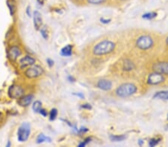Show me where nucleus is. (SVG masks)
Here are the masks:
<instances>
[{
    "label": "nucleus",
    "mask_w": 168,
    "mask_h": 147,
    "mask_svg": "<svg viewBox=\"0 0 168 147\" xmlns=\"http://www.w3.org/2000/svg\"><path fill=\"white\" fill-rule=\"evenodd\" d=\"M115 49V43L110 40H104L100 42L93 48V52L95 55H105L112 52Z\"/></svg>",
    "instance_id": "f257e3e1"
},
{
    "label": "nucleus",
    "mask_w": 168,
    "mask_h": 147,
    "mask_svg": "<svg viewBox=\"0 0 168 147\" xmlns=\"http://www.w3.org/2000/svg\"><path fill=\"white\" fill-rule=\"evenodd\" d=\"M137 90L138 88L132 83H124L117 88L116 94L120 97H127L134 94Z\"/></svg>",
    "instance_id": "f03ea898"
},
{
    "label": "nucleus",
    "mask_w": 168,
    "mask_h": 147,
    "mask_svg": "<svg viewBox=\"0 0 168 147\" xmlns=\"http://www.w3.org/2000/svg\"><path fill=\"white\" fill-rule=\"evenodd\" d=\"M31 134V126L28 123H22L17 129V140L19 142H26Z\"/></svg>",
    "instance_id": "7ed1b4c3"
},
{
    "label": "nucleus",
    "mask_w": 168,
    "mask_h": 147,
    "mask_svg": "<svg viewBox=\"0 0 168 147\" xmlns=\"http://www.w3.org/2000/svg\"><path fill=\"white\" fill-rule=\"evenodd\" d=\"M44 72V70L42 66L39 65H32L29 66L26 71H25V76L28 79H35L39 77L42 76Z\"/></svg>",
    "instance_id": "20e7f679"
},
{
    "label": "nucleus",
    "mask_w": 168,
    "mask_h": 147,
    "mask_svg": "<svg viewBox=\"0 0 168 147\" xmlns=\"http://www.w3.org/2000/svg\"><path fill=\"white\" fill-rule=\"evenodd\" d=\"M136 45L141 50H147L153 45V40L149 36L144 35L137 40Z\"/></svg>",
    "instance_id": "39448f33"
},
{
    "label": "nucleus",
    "mask_w": 168,
    "mask_h": 147,
    "mask_svg": "<svg viewBox=\"0 0 168 147\" xmlns=\"http://www.w3.org/2000/svg\"><path fill=\"white\" fill-rule=\"evenodd\" d=\"M24 89L20 85L17 84H13L8 88V94L11 99H18L24 95Z\"/></svg>",
    "instance_id": "423d86ee"
},
{
    "label": "nucleus",
    "mask_w": 168,
    "mask_h": 147,
    "mask_svg": "<svg viewBox=\"0 0 168 147\" xmlns=\"http://www.w3.org/2000/svg\"><path fill=\"white\" fill-rule=\"evenodd\" d=\"M22 54V50L17 45H12L8 49L7 51L8 59L11 62H16L18 57Z\"/></svg>",
    "instance_id": "0eeeda50"
},
{
    "label": "nucleus",
    "mask_w": 168,
    "mask_h": 147,
    "mask_svg": "<svg viewBox=\"0 0 168 147\" xmlns=\"http://www.w3.org/2000/svg\"><path fill=\"white\" fill-rule=\"evenodd\" d=\"M152 69L154 72L161 75H168V62H161L155 63L152 66Z\"/></svg>",
    "instance_id": "6e6552de"
},
{
    "label": "nucleus",
    "mask_w": 168,
    "mask_h": 147,
    "mask_svg": "<svg viewBox=\"0 0 168 147\" xmlns=\"http://www.w3.org/2000/svg\"><path fill=\"white\" fill-rule=\"evenodd\" d=\"M165 81V77L161 74L154 72L148 77V83L149 85H158Z\"/></svg>",
    "instance_id": "1a4fd4ad"
},
{
    "label": "nucleus",
    "mask_w": 168,
    "mask_h": 147,
    "mask_svg": "<svg viewBox=\"0 0 168 147\" xmlns=\"http://www.w3.org/2000/svg\"><path fill=\"white\" fill-rule=\"evenodd\" d=\"M35 62H36V59L34 57L29 55H26L19 59V65L20 66V68L23 69V68H28L34 65Z\"/></svg>",
    "instance_id": "9d476101"
},
{
    "label": "nucleus",
    "mask_w": 168,
    "mask_h": 147,
    "mask_svg": "<svg viewBox=\"0 0 168 147\" xmlns=\"http://www.w3.org/2000/svg\"><path fill=\"white\" fill-rule=\"evenodd\" d=\"M34 95L33 94H27V95H23L19 98H18L17 104L21 107H28L30 106L33 101Z\"/></svg>",
    "instance_id": "9b49d317"
},
{
    "label": "nucleus",
    "mask_w": 168,
    "mask_h": 147,
    "mask_svg": "<svg viewBox=\"0 0 168 147\" xmlns=\"http://www.w3.org/2000/svg\"><path fill=\"white\" fill-rule=\"evenodd\" d=\"M33 23L35 26V30L39 31L40 28H42L43 25V19L42 15L39 11L35 10L33 12Z\"/></svg>",
    "instance_id": "f8f14e48"
},
{
    "label": "nucleus",
    "mask_w": 168,
    "mask_h": 147,
    "mask_svg": "<svg viewBox=\"0 0 168 147\" xmlns=\"http://www.w3.org/2000/svg\"><path fill=\"white\" fill-rule=\"evenodd\" d=\"M97 86L104 91H109L112 88V83L108 80H100L97 83Z\"/></svg>",
    "instance_id": "ddd939ff"
},
{
    "label": "nucleus",
    "mask_w": 168,
    "mask_h": 147,
    "mask_svg": "<svg viewBox=\"0 0 168 147\" xmlns=\"http://www.w3.org/2000/svg\"><path fill=\"white\" fill-rule=\"evenodd\" d=\"M73 53V45H67L66 46H64L63 49L61 50L60 51V54L61 55L63 56V57H70L72 55Z\"/></svg>",
    "instance_id": "4468645a"
},
{
    "label": "nucleus",
    "mask_w": 168,
    "mask_h": 147,
    "mask_svg": "<svg viewBox=\"0 0 168 147\" xmlns=\"http://www.w3.org/2000/svg\"><path fill=\"white\" fill-rule=\"evenodd\" d=\"M153 98L168 101V91H161V92H156L153 96Z\"/></svg>",
    "instance_id": "2eb2a0df"
},
{
    "label": "nucleus",
    "mask_w": 168,
    "mask_h": 147,
    "mask_svg": "<svg viewBox=\"0 0 168 147\" xmlns=\"http://www.w3.org/2000/svg\"><path fill=\"white\" fill-rule=\"evenodd\" d=\"M134 68H135V65H134L133 62L129 60V59H126L124 62V64H123V69L126 70V71H131Z\"/></svg>",
    "instance_id": "dca6fc26"
},
{
    "label": "nucleus",
    "mask_w": 168,
    "mask_h": 147,
    "mask_svg": "<svg viewBox=\"0 0 168 147\" xmlns=\"http://www.w3.org/2000/svg\"><path fill=\"white\" fill-rule=\"evenodd\" d=\"M45 141H49V142H51V139L49 138V137L45 136L44 134H40L37 137V144H42V143L45 142Z\"/></svg>",
    "instance_id": "f3484780"
},
{
    "label": "nucleus",
    "mask_w": 168,
    "mask_h": 147,
    "mask_svg": "<svg viewBox=\"0 0 168 147\" xmlns=\"http://www.w3.org/2000/svg\"><path fill=\"white\" fill-rule=\"evenodd\" d=\"M42 109V103L39 101H36L35 102L33 103V105H32V110H33L35 112L39 113L40 109Z\"/></svg>",
    "instance_id": "a211bd4d"
},
{
    "label": "nucleus",
    "mask_w": 168,
    "mask_h": 147,
    "mask_svg": "<svg viewBox=\"0 0 168 147\" xmlns=\"http://www.w3.org/2000/svg\"><path fill=\"white\" fill-rule=\"evenodd\" d=\"M40 33H41V36L45 39L46 40H47L49 38V34H48V29L46 26H44L43 28H40Z\"/></svg>",
    "instance_id": "6ab92c4d"
},
{
    "label": "nucleus",
    "mask_w": 168,
    "mask_h": 147,
    "mask_svg": "<svg viewBox=\"0 0 168 147\" xmlns=\"http://www.w3.org/2000/svg\"><path fill=\"white\" fill-rule=\"evenodd\" d=\"M58 116V110L56 109H53L49 112V120L51 121H53L56 119Z\"/></svg>",
    "instance_id": "aec40b11"
},
{
    "label": "nucleus",
    "mask_w": 168,
    "mask_h": 147,
    "mask_svg": "<svg viewBox=\"0 0 168 147\" xmlns=\"http://www.w3.org/2000/svg\"><path fill=\"white\" fill-rule=\"evenodd\" d=\"M157 16V13L156 12H150V13H147V14H144L142 16V18L145 19H152L153 18H155Z\"/></svg>",
    "instance_id": "412c9836"
},
{
    "label": "nucleus",
    "mask_w": 168,
    "mask_h": 147,
    "mask_svg": "<svg viewBox=\"0 0 168 147\" xmlns=\"http://www.w3.org/2000/svg\"><path fill=\"white\" fill-rule=\"evenodd\" d=\"M110 138L112 141H122L126 139V136L124 135H111Z\"/></svg>",
    "instance_id": "4be33fe9"
},
{
    "label": "nucleus",
    "mask_w": 168,
    "mask_h": 147,
    "mask_svg": "<svg viewBox=\"0 0 168 147\" xmlns=\"http://www.w3.org/2000/svg\"><path fill=\"white\" fill-rule=\"evenodd\" d=\"M7 5L8 7L9 10H10V14H11V16L14 15V13H15V7H14V4L11 2V1H9L8 0L7 1Z\"/></svg>",
    "instance_id": "5701e85b"
},
{
    "label": "nucleus",
    "mask_w": 168,
    "mask_h": 147,
    "mask_svg": "<svg viewBox=\"0 0 168 147\" xmlns=\"http://www.w3.org/2000/svg\"><path fill=\"white\" fill-rule=\"evenodd\" d=\"M88 2L91 5H100L105 2L107 0H87Z\"/></svg>",
    "instance_id": "b1692460"
},
{
    "label": "nucleus",
    "mask_w": 168,
    "mask_h": 147,
    "mask_svg": "<svg viewBox=\"0 0 168 147\" xmlns=\"http://www.w3.org/2000/svg\"><path fill=\"white\" fill-rule=\"evenodd\" d=\"M159 141H160V139H156V138L151 139L149 142V146H151V147L155 146H156L158 144V143H159Z\"/></svg>",
    "instance_id": "393cba45"
},
{
    "label": "nucleus",
    "mask_w": 168,
    "mask_h": 147,
    "mask_svg": "<svg viewBox=\"0 0 168 147\" xmlns=\"http://www.w3.org/2000/svg\"><path fill=\"white\" fill-rule=\"evenodd\" d=\"M91 137H88V138H87V139H85V140H84V142L81 143V144H79V147H83V146H85L87 145V144H88V143L90 142V141H91Z\"/></svg>",
    "instance_id": "a878e982"
},
{
    "label": "nucleus",
    "mask_w": 168,
    "mask_h": 147,
    "mask_svg": "<svg viewBox=\"0 0 168 147\" xmlns=\"http://www.w3.org/2000/svg\"><path fill=\"white\" fill-rule=\"evenodd\" d=\"M39 113H40V114H42V115L44 117H46V116H47V114H48L47 111H46V109H43V108L41 109H40V111H39Z\"/></svg>",
    "instance_id": "bb28decb"
},
{
    "label": "nucleus",
    "mask_w": 168,
    "mask_h": 147,
    "mask_svg": "<svg viewBox=\"0 0 168 147\" xmlns=\"http://www.w3.org/2000/svg\"><path fill=\"white\" fill-rule=\"evenodd\" d=\"M82 108L85 109H88V110H91L92 109V106H91V104L89 103H86V104H83L82 106Z\"/></svg>",
    "instance_id": "cd10ccee"
},
{
    "label": "nucleus",
    "mask_w": 168,
    "mask_h": 147,
    "mask_svg": "<svg viewBox=\"0 0 168 147\" xmlns=\"http://www.w3.org/2000/svg\"><path fill=\"white\" fill-rule=\"evenodd\" d=\"M100 22H101L102 23H104V24H108V23H109L111 22V19H105L104 18H101V19H100Z\"/></svg>",
    "instance_id": "c85d7f7f"
},
{
    "label": "nucleus",
    "mask_w": 168,
    "mask_h": 147,
    "mask_svg": "<svg viewBox=\"0 0 168 147\" xmlns=\"http://www.w3.org/2000/svg\"><path fill=\"white\" fill-rule=\"evenodd\" d=\"M88 131V129L87 128H83V127H82V128L79 129V133H81V134H82V133H85V132H87Z\"/></svg>",
    "instance_id": "c756f323"
},
{
    "label": "nucleus",
    "mask_w": 168,
    "mask_h": 147,
    "mask_svg": "<svg viewBox=\"0 0 168 147\" xmlns=\"http://www.w3.org/2000/svg\"><path fill=\"white\" fill-rule=\"evenodd\" d=\"M47 63H48V65H49L50 67H52V66H54V61L53 60V59H47Z\"/></svg>",
    "instance_id": "7c9ffc66"
},
{
    "label": "nucleus",
    "mask_w": 168,
    "mask_h": 147,
    "mask_svg": "<svg viewBox=\"0 0 168 147\" xmlns=\"http://www.w3.org/2000/svg\"><path fill=\"white\" fill-rule=\"evenodd\" d=\"M26 14L28 16H32V14H31V7L30 6H28L26 8Z\"/></svg>",
    "instance_id": "2f4dec72"
},
{
    "label": "nucleus",
    "mask_w": 168,
    "mask_h": 147,
    "mask_svg": "<svg viewBox=\"0 0 168 147\" xmlns=\"http://www.w3.org/2000/svg\"><path fill=\"white\" fill-rule=\"evenodd\" d=\"M74 95H75V96H77V97H81V98H84V96L82 94V93H78V94H73Z\"/></svg>",
    "instance_id": "473e14b6"
},
{
    "label": "nucleus",
    "mask_w": 168,
    "mask_h": 147,
    "mask_svg": "<svg viewBox=\"0 0 168 147\" xmlns=\"http://www.w3.org/2000/svg\"><path fill=\"white\" fill-rule=\"evenodd\" d=\"M37 2H38L39 4H40V5H43L44 4V2H45L46 0H37Z\"/></svg>",
    "instance_id": "72a5a7b5"
},
{
    "label": "nucleus",
    "mask_w": 168,
    "mask_h": 147,
    "mask_svg": "<svg viewBox=\"0 0 168 147\" xmlns=\"http://www.w3.org/2000/svg\"><path fill=\"white\" fill-rule=\"evenodd\" d=\"M68 79H69V80H70V82H74V81H75V79H74V78L72 76H69L68 77Z\"/></svg>",
    "instance_id": "f704fd0d"
},
{
    "label": "nucleus",
    "mask_w": 168,
    "mask_h": 147,
    "mask_svg": "<svg viewBox=\"0 0 168 147\" xmlns=\"http://www.w3.org/2000/svg\"><path fill=\"white\" fill-rule=\"evenodd\" d=\"M138 144H139V146H142V145H143V144H144V140H139Z\"/></svg>",
    "instance_id": "c9c22d12"
},
{
    "label": "nucleus",
    "mask_w": 168,
    "mask_h": 147,
    "mask_svg": "<svg viewBox=\"0 0 168 147\" xmlns=\"http://www.w3.org/2000/svg\"><path fill=\"white\" fill-rule=\"evenodd\" d=\"M11 146V142H10V141H9V140H8V144H6V146L9 147V146Z\"/></svg>",
    "instance_id": "e433bc0d"
},
{
    "label": "nucleus",
    "mask_w": 168,
    "mask_h": 147,
    "mask_svg": "<svg viewBox=\"0 0 168 147\" xmlns=\"http://www.w3.org/2000/svg\"><path fill=\"white\" fill-rule=\"evenodd\" d=\"M167 45H168V37H167Z\"/></svg>",
    "instance_id": "4c0bfd02"
},
{
    "label": "nucleus",
    "mask_w": 168,
    "mask_h": 147,
    "mask_svg": "<svg viewBox=\"0 0 168 147\" xmlns=\"http://www.w3.org/2000/svg\"><path fill=\"white\" fill-rule=\"evenodd\" d=\"M167 119H168V116H167Z\"/></svg>",
    "instance_id": "58836bf2"
},
{
    "label": "nucleus",
    "mask_w": 168,
    "mask_h": 147,
    "mask_svg": "<svg viewBox=\"0 0 168 147\" xmlns=\"http://www.w3.org/2000/svg\"><path fill=\"white\" fill-rule=\"evenodd\" d=\"M123 1H124V0H123Z\"/></svg>",
    "instance_id": "ea45409f"
}]
</instances>
